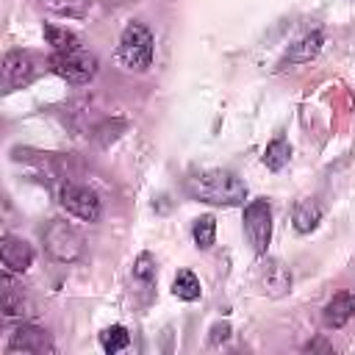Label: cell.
Returning a JSON list of instances; mask_svg holds the SVG:
<instances>
[{
    "label": "cell",
    "mask_w": 355,
    "mask_h": 355,
    "mask_svg": "<svg viewBox=\"0 0 355 355\" xmlns=\"http://www.w3.org/2000/svg\"><path fill=\"white\" fill-rule=\"evenodd\" d=\"M0 261H3V269L11 272V275H22L31 269L33 263V247L19 239V236H11L6 233L3 241H0Z\"/></svg>",
    "instance_id": "8fae6325"
},
{
    "label": "cell",
    "mask_w": 355,
    "mask_h": 355,
    "mask_svg": "<svg viewBox=\"0 0 355 355\" xmlns=\"http://www.w3.org/2000/svg\"><path fill=\"white\" fill-rule=\"evenodd\" d=\"M244 236H247V241L252 244V250L258 255L266 252V247L272 241V208H269V200L258 197V200L247 202V208H244Z\"/></svg>",
    "instance_id": "5b68a950"
},
{
    "label": "cell",
    "mask_w": 355,
    "mask_h": 355,
    "mask_svg": "<svg viewBox=\"0 0 355 355\" xmlns=\"http://www.w3.org/2000/svg\"><path fill=\"white\" fill-rule=\"evenodd\" d=\"M58 202L67 208V214H72V216H78V219H83V222H97L100 219V197L89 189V186H83V183H72V180H67V183H61V189H58Z\"/></svg>",
    "instance_id": "8992f818"
},
{
    "label": "cell",
    "mask_w": 355,
    "mask_h": 355,
    "mask_svg": "<svg viewBox=\"0 0 355 355\" xmlns=\"http://www.w3.org/2000/svg\"><path fill=\"white\" fill-rule=\"evenodd\" d=\"M50 69L64 78L67 83L83 86L97 75V55L92 50H86L80 42L67 47V50H53L50 55Z\"/></svg>",
    "instance_id": "277c9868"
},
{
    "label": "cell",
    "mask_w": 355,
    "mask_h": 355,
    "mask_svg": "<svg viewBox=\"0 0 355 355\" xmlns=\"http://www.w3.org/2000/svg\"><path fill=\"white\" fill-rule=\"evenodd\" d=\"M288 158H291V144H288L283 136H275V139L266 144L263 155H261L263 166L272 169V172H280V169L288 164Z\"/></svg>",
    "instance_id": "e0dca14e"
},
{
    "label": "cell",
    "mask_w": 355,
    "mask_h": 355,
    "mask_svg": "<svg viewBox=\"0 0 355 355\" xmlns=\"http://www.w3.org/2000/svg\"><path fill=\"white\" fill-rule=\"evenodd\" d=\"M39 72V61L33 53L28 50H11L3 58V75H0V89L3 92H14L28 86Z\"/></svg>",
    "instance_id": "52a82bcc"
},
{
    "label": "cell",
    "mask_w": 355,
    "mask_h": 355,
    "mask_svg": "<svg viewBox=\"0 0 355 355\" xmlns=\"http://www.w3.org/2000/svg\"><path fill=\"white\" fill-rule=\"evenodd\" d=\"M125 130V122L122 119H114V122H105L103 128H97V141L103 144V147H108V141H114V139H119V133Z\"/></svg>",
    "instance_id": "7402d4cb"
},
{
    "label": "cell",
    "mask_w": 355,
    "mask_h": 355,
    "mask_svg": "<svg viewBox=\"0 0 355 355\" xmlns=\"http://www.w3.org/2000/svg\"><path fill=\"white\" fill-rule=\"evenodd\" d=\"M183 191L191 200L208 202V205H241L247 200V186L241 178H236L227 169H200L191 172L183 180Z\"/></svg>",
    "instance_id": "6da1fadb"
},
{
    "label": "cell",
    "mask_w": 355,
    "mask_h": 355,
    "mask_svg": "<svg viewBox=\"0 0 355 355\" xmlns=\"http://www.w3.org/2000/svg\"><path fill=\"white\" fill-rule=\"evenodd\" d=\"M322 222V205L316 200H300L294 205V214H291V225L297 233H311L316 225Z\"/></svg>",
    "instance_id": "9a60e30c"
},
{
    "label": "cell",
    "mask_w": 355,
    "mask_h": 355,
    "mask_svg": "<svg viewBox=\"0 0 355 355\" xmlns=\"http://www.w3.org/2000/svg\"><path fill=\"white\" fill-rule=\"evenodd\" d=\"M200 280H197V275L194 272H189V269H180L178 275H175V280H172V294L178 297V300H186V302H194V300H200Z\"/></svg>",
    "instance_id": "ac0fdd59"
},
{
    "label": "cell",
    "mask_w": 355,
    "mask_h": 355,
    "mask_svg": "<svg viewBox=\"0 0 355 355\" xmlns=\"http://www.w3.org/2000/svg\"><path fill=\"white\" fill-rule=\"evenodd\" d=\"M261 288L269 294V297H283L288 294L291 288V272L275 261V258H266V263L261 266Z\"/></svg>",
    "instance_id": "5bb4252c"
},
{
    "label": "cell",
    "mask_w": 355,
    "mask_h": 355,
    "mask_svg": "<svg viewBox=\"0 0 355 355\" xmlns=\"http://www.w3.org/2000/svg\"><path fill=\"white\" fill-rule=\"evenodd\" d=\"M355 316V294L352 291H338L327 300V305L322 308V322L330 330L344 327L349 319Z\"/></svg>",
    "instance_id": "4fadbf2b"
},
{
    "label": "cell",
    "mask_w": 355,
    "mask_h": 355,
    "mask_svg": "<svg viewBox=\"0 0 355 355\" xmlns=\"http://www.w3.org/2000/svg\"><path fill=\"white\" fill-rule=\"evenodd\" d=\"M0 308H3V319L6 322H25L33 313L28 297L11 280V272H6V269H3V277H0Z\"/></svg>",
    "instance_id": "30bf717a"
},
{
    "label": "cell",
    "mask_w": 355,
    "mask_h": 355,
    "mask_svg": "<svg viewBox=\"0 0 355 355\" xmlns=\"http://www.w3.org/2000/svg\"><path fill=\"white\" fill-rule=\"evenodd\" d=\"M53 338L44 327L39 324H31V322H22L14 327V333L8 336V347L6 352L14 355V352H28V355H44V352H53Z\"/></svg>",
    "instance_id": "ba28073f"
},
{
    "label": "cell",
    "mask_w": 355,
    "mask_h": 355,
    "mask_svg": "<svg viewBox=\"0 0 355 355\" xmlns=\"http://www.w3.org/2000/svg\"><path fill=\"white\" fill-rule=\"evenodd\" d=\"M153 53H155L153 31L144 22H128L122 36H119V47H116V55L125 64V69H130V72L150 69Z\"/></svg>",
    "instance_id": "7a4b0ae2"
},
{
    "label": "cell",
    "mask_w": 355,
    "mask_h": 355,
    "mask_svg": "<svg viewBox=\"0 0 355 355\" xmlns=\"http://www.w3.org/2000/svg\"><path fill=\"white\" fill-rule=\"evenodd\" d=\"M100 344H103V349L108 355H114V352H119V349H125L130 344V333H128L125 324H111V327H105L100 333Z\"/></svg>",
    "instance_id": "ffe728a7"
},
{
    "label": "cell",
    "mask_w": 355,
    "mask_h": 355,
    "mask_svg": "<svg viewBox=\"0 0 355 355\" xmlns=\"http://www.w3.org/2000/svg\"><path fill=\"white\" fill-rule=\"evenodd\" d=\"M130 288L136 297V305H150L155 297V258L150 252H139L130 272Z\"/></svg>",
    "instance_id": "9c48e42d"
},
{
    "label": "cell",
    "mask_w": 355,
    "mask_h": 355,
    "mask_svg": "<svg viewBox=\"0 0 355 355\" xmlns=\"http://www.w3.org/2000/svg\"><path fill=\"white\" fill-rule=\"evenodd\" d=\"M191 236H194V244L200 250H208L216 239V219L211 214H202L194 219V227H191Z\"/></svg>",
    "instance_id": "d6986e66"
},
{
    "label": "cell",
    "mask_w": 355,
    "mask_h": 355,
    "mask_svg": "<svg viewBox=\"0 0 355 355\" xmlns=\"http://www.w3.org/2000/svg\"><path fill=\"white\" fill-rule=\"evenodd\" d=\"M227 338H230V324H227V322H216V324L211 327V336H208L211 347H219V344L227 341Z\"/></svg>",
    "instance_id": "603a6c76"
},
{
    "label": "cell",
    "mask_w": 355,
    "mask_h": 355,
    "mask_svg": "<svg viewBox=\"0 0 355 355\" xmlns=\"http://www.w3.org/2000/svg\"><path fill=\"white\" fill-rule=\"evenodd\" d=\"M44 39L53 50H67L72 44H78V36L67 28H55V25H44Z\"/></svg>",
    "instance_id": "44dd1931"
},
{
    "label": "cell",
    "mask_w": 355,
    "mask_h": 355,
    "mask_svg": "<svg viewBox=\"0 0 355 355\" xmlns=\"http://www.w3.org/2000/svg\"><path fill=\"white\" fill-rule=\"evenodd\" d=\"M322 44H324L322 31H308L305 36H300L297 42H291V44H288V50L283 53V58H280V64H277V67H288V64H308L311 58H316V55H319Z\"/></svg>",
    "instance_id": "7c38bea8"
},
{
    "label": "cell",
    "mask_w": 355,
    "mask_h": 355,
    "mask_svg": "<svg viewBox=\"0 0 355 355\" xmlns=\"http://www.w3.org/2000/svg\"><path fill=\"white\" fill-rule=\"evenodd\" d=\"M39 8L50 11V14H58V17H72V19H80L89 14L92 8V0H36Z\"/></svg>",
    "instance_id": "2e32d148"
},
{
    "label": "cell",
    "mask_w": 355,
    "mask_h": 355,
    "mask_svg": "<svg viewBox=\"0 0 355 355\" xmlns=\"http://www.w3.org/2000/svg\"><path fill=\"white\" fill-rule=\"evenodd\" d=\"M42 244H44V252H47L53 261H58V263H75V261H80L83 252H86V239H83V233H80L75 225L64 222V219H53V222L42 230Z\"/></svg>",
    "instance_id": "3957f363"
},
{
    "label": "cell",
    "mask_w": 355,
    "mask_h": 355,
    "mask_svg": "<svg viewBox=\"0 0 355 355\" xmlns=\"http://www.w3.org/2000/svg\"><path fill=\"white\" fill-rule=\"evenodd\" d=\"M305 352H333V347L324 338H313V341L305 344Z\"/></svg>",
    "instance_id": "cb8c5ba5"
}]
</instances>
